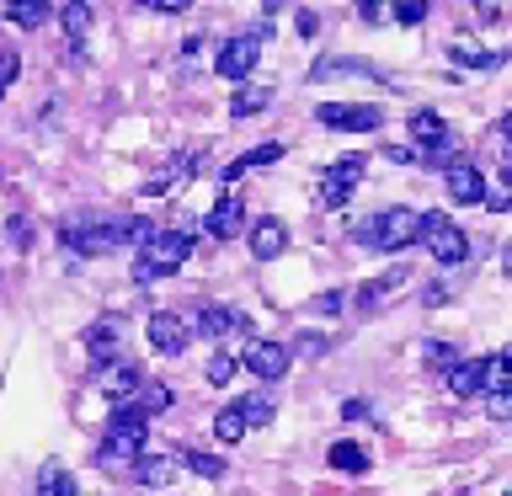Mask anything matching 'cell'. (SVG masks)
<instances>
[{
  "label": "cell",
  "instance_id": "obj_14",
  "mask_svg": "<svg viewBox=\"0 0 512 496\" xmlns=\"http://www.w3.org/2000/svg\"><path fill=\"white\" fill-rule=\"evenodd\" d=\"M86 352H91V358L96 363H118L123 358V326H118V320H96V326L86 331Z\"/></svg>",
  "mask_w": 512,
  "mask_h": 496
},
{
  "label": "cell",
  "instance_id": "obj_13",
  "mask_svg": "<svg viewBox=\"0 0 512 496\" xmlns=\"http://www.w3.org/2000/svg\"><path fill=\"white\" fill-rule=\"evenodd\" d=\"M240 363H246L256 379H283L288 374V347L283 342H251Z\"/></svg>",
  "mask_w": 512,
  "mask_h": 496
},
{
  "label": "cell",
  "instance_id": "obj_12",
  "mask_svg": "<svg viewBox=\"0 0 512 496\" xmlns=\"http://www.w3.org/2000/svg\"><path fill=\"white\" fill-rule=\"evenodd\" d=\"M203 230L214 235V240H230V235H240V230H246V203H240L235 192H224V198H219L214 208H208Z\"/></svg>",
  "mask_w": 512,
  "mask_h": 496
},
{
  "label": "cell",
  "instance_id": "obj_44",
  "mask_svg": "<svg viewBox=\"0 0 512 496\" xmlns=\"http://www.w3.org/2000/svg\"><path fill=\"white\" fill-rule=\"evenodd\" d=\"M480 6V22H496V16H502V0H475Z\"/></svg>",
  "mask_w": 512,
  "mask_h": 496
},
{
  "label": "cell",
  "instance_id": "obj_18",
  "mask_svg": "<svg viewBox=\"0 0 512 496\" xmlns=\"http://www.w3.org/2000/svg\"><path fill=\"white\" fill-rule=\"evenodd\" d=\"M496 390H512V358L507 352L480 358V395H496Z\"/></svg>",
  "mask_w": 512,
  "mask_h": 496
},
{
  "label": "cell",
  "instance_id": "obj_34",
  "mask_svg": "<svg viewBox=\"0 0 512 496\" xmlns=\"http://www.w3.org/2000/svg\"><path fill=\"white\" fill-rule=\"evenodd\" d=\"M203 379H208V384H230V379H235V358H224V352H214V358L203 363Z\"/></svg>",
  "mask_w": 512,
  "mask_h": 496
},
{
  "label": "cell",
  "instance_id": "obj_31",
  "mask_svg": "<svg viewBox=\"0 0 512 496\" xmlns=\"http://www.w3.org/2000/svg\"><path fill=\"white\" fill-rule=\"evenodd\" d=\"M139 395H144V400H139L134 411L144 416V422H150V411H166V406H171V390H166V384H150V379H144V384H139Z\"/></svg>",
  "mask_w": 512,
  "mask_h": 496
},
{
  "label": "cell",
  "instance_id": "obj_17",
  "mask_svg": "<svg viewBox=\"0 0 512 496\" xmlns=\"http://www.w3.org/2000/svg\"><path fill=\"white\" fill-rule=\"evenodd\" d=\"M224 331H246V320H240L235 310H224V304H203L198 310V336L214 342V336H224Z\"/></svg>",
  "mask_w": 512,
  "mask_h": 496
},
{
  "label": "cell",
  "instance_id": "obj_29",
  "mask_svg": "<svg viewBox=\"0 0 512 496\" xmlns=\"http://www.w3.org/2000/svg\"><path fill=\"white\" fill-rule=\"evenodd\" d=\"M235 406H240V416H246V427H267L272 411H278L272 395H246V400H235Z\"/></svg>",
  "mask_w": 512,
  "mask_h": 496
},
{
  "label": "cell",
  "instance_id": "obj_4",
  "mask_svg": "<svg viewBox=\"0 0 512 496\" xmlns=\"http://www.w3.org/2000/svg\"><path fill=\"white\" fill-rule=\"evenodd\" d=\"M416 230H422V214L416 208H384L379 219H368L358 240L374 251H400V246H416Z\"/></svg>",
  "mask_w": 512,
  "mask_h": 496
},
{
  "label": "cell",
  "instance_id": "obj_30",
  "mask_svg": "<svg viewBox=\"0 0 512 496\" xmlns=\"http://www.w3.org/2000/svg\"><path fill=\"white\" fill-rule=\"evenodd\" d=\"M507 54H486V48H475V43H454V64H470V70H496Z\"/></svg>",
  "mask_w": 512,
  "mask_h": 496
},
{
  "label": "cell",
  "instance_id": "obj_43",
  "mask_svg": "<svg viewBox=\"0 0 512 496\" xmlns=\"http://www.w3.org/2000/svg\"><path fill=\"white\" fill-rule=\"evenodd\" d=\"M320 22H315V11H299V38H315Z\"/></svg>",
  "mask_w": 512,
  "mask_h": 496
},
{
  "label": "cell",
  "instance_id": "obj_9",
  "mask_svg": "<svg viewBox=\"0 0 512 496\" xmlns=\"http://www.w3.org/2000/svg\"><path fill=\"white\" fill-rule=\"evenodd\" d=\"M144 379H150V374H144L134 358H118V363H102V374H96V390L123 406L128 395H139V384H144Z\"/></svg>",
  "mask_w": 512,
  "mask_h": 496
},
{
  "label": "cell",
  "instance_id": "obj_16",
  "mask_svg": "<svg viewBox=\"0 0 512 496\" xmlns=\"http://www.w3.org/2000/svg\"><path fill=\"white\" fill-rule=\"evenodd\" d=\"M176 470H182V464H176V454H139V459H134V480H139V486H150V491L171 486Z\"/></svg>",
  "mask_w": 512,
  "mask_h": 496
},
{
  "label": "cell",
  "instance_id": "obj_7",
  "mask_svg": "<svg viewBox=\"0 0 512 496\" xmlns=\"http://www.w3.org/2000/svg\"><path fill=\"white\" fill-rule=\"evenodd\" d=\"M326 128H336V134H374V128L384 123V107H368V102H326L315 112Z\"/></svg>",
  "mask_w": 512,
  "mask_h": 496
},
{
  "label": "cell",
  "instance_id": "obj_10",
  "mask_svg": "<svg viewBox=\"0 0 512 496\" xmlns=\"http://www.w3.org/2000/svg\"><path fill=\"white\" fill-rule=\"evenodd\" d=\"M187 342H192V326H187L176 310H155V315H150V347H155V352L176 358V352H187Z\"/></svg>",
  "mask_w": 512,
  "mask_h": 496
},
{
  "label": "cell",
  "instance_id": "obj_33",
  "mask_svg": "<svg viewBox=\"0 0 512 496\" xmlns=\"http://www.w3.org/2000/svg\"><path fill=\"white\" fill-rule=\"evenodd\" d=\"M64 32H70L75 43H80V38H86V32H91V11L80 6V0H70V11H64Z\"/></svg>",
  "mask_w": 512,
  "mask_h": 496
},
{
  "label": "cell",
  "instance_id": "obj_15",
  "mask_svg": "<svg viewBox=\"0 0 512 496\" xmlns=\"http://www.w3.org/2000/svg\"><path fill=\"white\" fill-rule=\"evenodd\" d=\"M288 251V224L283 219H256L251 224V256L256 262H272V256Z\"/></svg>",
  "mask_w": 512,
  "mask_h": 496
},
{
  "label": "cell",
  "instance_id": "obj_47",
  "mask_svg": "<svg viewBox=\"0 0 512 496\" xmlns=\"http://www.w3.org/2000/svg\"><path fill=\"white\" fill-rule=\"evenodd\" d=\"M262 6H267V11H278V6H283V0H262Z\"/></svg>",
  "mask_w": 512,
  "mask_h": 496
},
{
  "label": "cell",
  "instance_id": "obj_42",
  "mask_svg": "<svg viewBox=\"0 0 512 496\" xmlns=\"http://www.w3.org/2000/svg\"><path fill=\"white\" fill-rule=\"evenodd\" d=\"M384 160H395V166H411L416 150H406V144H390V150H384Z\"/></svg>",
  "mask_w": 512,
  "mask_h": 496
},
{
  "label": "cell",
  "instance_id": "obj_48",
  "mask_svg": "<svg viewBox=\"0 0 512 496\" xmlns=\"http://www.w3.org/2000/svg\"><path fill=\"white\" fill-rule=\"evenodd\" d=\"M80 6H86V0H80Z\"/></svg>",
  "mask_w": 512,
  "mask_h": 496
},
{
  "label": "cell",
  "instance_id": "obj_27",
  "mask_svg": "<svg viewBox=\"0 0 512 496\" xmlns=\"http://www.w3.org/2000/svg\"><path fill=\"white\" fill-rule=\"evenodd\" d=\"M176 464H187V470L203 475V480H219V475H224V459L203 454V448H182V454H176Z\"/></svg>",
  "mask_w": 512,
  "mask_h": 496
},
{
  "label": "cell",
  "instance_id": "obj_46",
  "mask_svg": "<svg viewBox=\"0 0 512 496\" xmlns=\"http://www.w3.org/2000/svg\"><path fill=\"white\" fill-rule=\"evenodd\" d=\"M427 304H448V283H432L427 288Z\"/></svg>",
  "mask_w": 512,
  "mask_h": 496
},
{
  "label": "cell",
  "instance_id": "obj_26",
  "mask_svg": "<svg viewBox=\"0 0 512 496\" xmlns=\"http://www.w3.org/2000/svg\"><path fill=\"white\" fill-rule=\"evenodd\" d=\"M267 102H272L267 86H240L235 102H230V112H235V118H256V112H267Z\"/></svg>",
  "mask_w": 512,
  "mask_h": 496
},
{
  "label": "cell",
  "instance_id": "obj_20",
  "mask_svg": "<svg viewBox=\"0 0 512 496\" xmlns=\"http://www.w3.org/2000/svg\"><path fill=\"white\" fill-rule=\"evenodd\" d=\"M411 139L422 144V150H438V144L448 139V123L438 118V112H411Z\"/></svg>",
  "mask_w": 512,
  "mask_h": 496
},
{
  "label": "cell",
  "instance_id": "obj_23",
  "mask_svg": "<svg viewBox=\"0 0 512 496\" xmlns=\"http://www.w3.org/2000/svg\"><path fill=\"white\" fill-rule=\"evenodd\" d=\"M331 75H374V80H384V70H374L368 59H320L310 80H331Z\"/></svg>",
  "mask_w": 512,
  "mask_h": 496
},
{
  "label": "cell",
  "instance_id": "obj_19",
  "mask_svg": "<svg viewBox=\"0 0 512 496\" xmlns=\"http://www.w3.org/2000/svg\"><path fill=\"white\" fill-rule=\"evenodd\" d=\"M448 390L464 395V400L480 395V358H454L448 363Z\"/></svg>",
  "mask_w": 512,
  "mask_h": 496
},
{
  "label": "cell",
  "instance_id": "obj_39",
  "mask_svg": "<svg viewBox=\"0 0 512 496\" xmlns=\"http://www.w3.org/2000/svg\"><path fill=\"white\" fill-rule=\"evenodd\" d=\"M144 11H160V16H176V11H187L192 0H139Z\"/></svg>",
  "mask_w": 512,
  "mask_h": 496
},
{
  "label": "cell",
  "instance_id": "obj_21",
  "mask_svg": "<svg viewBox=\"0 0 512 496\" xmlns=\"http://www.w3.org/2000/svg\"><path fill=\"white\" fill-rule=\"evenodd\" d=\"M400 283H406V267H395V272H384V278L363 283V294H358V310H379V304L390 299V294H395Z\"/></svg>",
  "mask_w": 512,
  "mask_h": 496
},
{
  "label": "cell",
  "instance_id": "obj_24",
  "mask_svg": "<svg viewBox=\"0 0 512 496\" xmlns=\"http://www.w3.org/2000/svg\"><path fill=\"white\" fill-rule=\"evenodd\" d=\"M272 160H283V144H278V139H272V144H256V150H246L224 176L235 182V176H246V171H256V166H272Z\"/></svg>",
  "mask_w": 512,
  "mask_h": 496
},
{
  "label": "cell",
  "instance_id": "obj_40",
  "mask_svg": "<svg viewBox=\"0 0 512 496\" xmlns=\"http://www.w3.org/2000/svg\"><path fill=\"white\" fill-rule=\"evenodd\" d=\"M486 208H496V214H507L512 208V198H507V187H486V198H480Z\"/></svg>",
  "mask_w": 512,
  "mask_h": 496
},
{
  "label": "cell",
  "instance_id": "obj_22",
  "mask_svg": "<svg viewBox=\"0 0 512 496\" xmlns=\"http://www.w3.org/2000/svg\"><path fill=\"white\" fill-rule=\"evenodd\" d=\"M48 16H54L48 0H6V22H16V27H43Z\"/></svg>",
  "mask_w": 512,
  "mask_h": 496
},
{
  "label": "cell",
  "instance_id": "obj_6",
  "mask_svg": "<svg viewBox=\"0 0 512 496\" xmlns=\"http://www.w3.org/2000/svg\"><path fill=\"white\" fill-rule=\"evenodd\" d=\"M262 38H267V27H256V32H240V38H230L219 48V59H214V70L224 80H246L256 70V59H262Z\"/></svg>",
  "mask_w": 512,
  "mask_h": 496
},
{
  "label": "cell",
  "instance_id": "obj_32",
  "mask_svg": "<svg viewBox=\"0 0 512 496\" xmlns=\"http://www.w3.org/2000/svg\"><path fill=\"white\" fill-rule=\"evenodd\" d=\"M38 496H75V480L59 470V464H48V470L38 475Z\"/></svg>",
  "mask_w": 512,
  "mask_h": 496
},
{
  "label": "cell",
  "instance_id": "obj_5",
  "mask_svg": "<svg viewBox=\"0 0 512 496\" xmlns=\"http://www.w3.org/2000/svg\"><path fill=\"white\" fill-rule=\"evenodd\" d=\"M416 240H422V246L432 251V262H443V267L470 262V235H464L448 214H422V230H416Z\"/></svg>",
  "mask_w": 512,
  "mask_h": 496
},
{
  "label": "cell",
  "instance_id": "obj_11",
  "mask_svg": "<svg viewBox=\"0 0 512 496\" xmlns=\"http://www.w3.org/2000/svg\"><path fill=\"white\" fill-rule=\"evenodd\" d=\"M443 187L454 203H480L486 198V176H480L475 160H454V166H443Z\"/></svg>",
  "mask_w": 512,
  "mask_h": 496
},
{
  "label": "cell",
  "instance_id": "obj_41",
  "mask_svg": "<svg viewBox=\"0 0 512 496\" xmlns=\"http://www.w3.org/2000/svg\"><path fill=\"white\" fill-rule=\"evenodd\" d=\"M11 80H16V54H0V96H6Z\"/></svg>",
  "mask_w": 512,
  "mask_h": 496
},
{
  "label": "cell",
  "instance_id": "obj_36",
  "mask_svg": "<svg viewBox=\"0 0 512 496\" xmlns=\"http://www.w3.org/2000/svg\"><path fill=\"white\" fill-rule=\"evenodd\" d=\"M454 358H459V352L448 347V342H427V347H422V363L438 368V374H448V363H454Z\"/></svg>",
  "mask_w": 512,
  "mask_h": 496
},
{
  "label": "cell",
  "instance_id": "obj_45",
  "mask_svg": "<svg viewBox=\"0 0 512 496\" xmlns=\"http://www.w3.org/2000/svg\"><path fill=\"white\" fill-rule=\"evenodd\" d=\"M358 11H363V22H379V11H384V0H358Z\"/></svg>",
  "mask_w": 512,
  "mask_h": 496
},
{
  "label": "cell",
  "instance_id": "obj_38",
  "mask_svg": "<svg viewBox=\"0 0 512 496\" xmlns=\"http://www.w3.org/2000/svg\"><path fill=\"white\" fill-rule=\"evenodd\" d=\"M342 304H347V288H331V294H320V299L310 304V310H320V315H336Z\"/></svg>",
  "mask_w": 512,
  "mask_h": 496
},
{
  "label": "cell",
  "instance_id": "obj_25",
  "mask_svg": "<svg viewBox=\"0 0 512 496\" xmlns=\"http://www.w3.org/2000/svg\"><path fill=\"white\" fill-rule=\"evenodd\" d=\"M331 470H342V475H363L368 470V454H363V448L358 443H331Z\"/></svg>",
  "mask_w": 512,
  "mask_h": 496
},
{
  "label": "cell",
  "instance_id": "obj_2",
  "mask_svg": "<svg viewBox=\"0 0 512 496\" xmlns=\"http://www.w3.org/2000/svg\"><path fill=\"white\" fill-rule=\"evenodd\" d=\"M192 256V235L187 230H155L150 240L139 246V262H134V278L139 283H155V278H171Z\"/></svg>",
  "mask_w": 512,
  "mask_h": 496
},
{
  "label": "cell",
  "instance_id": "obj_28",
  "mask_svg": "<svg viewBox=\"0 0 512 496\" xmlns=\"http://www.w3.org/2000/svg\"><path fill=\"white\" fill-rule=\"evenodd\" d=\"M214 432H219V443H240V438H246V416H240V406H224L219 416H214Z\"/></svg>",
  "mask_w": 512,
  "mask_h": 496
},
{
  "label": "cell",
  "instance_id": "obj_8",
  "mask_svg": "<svg viewBox=\"0 0 512 496\" xmlns=\"http://www.w3.org/2000/svg\"><path fill=\"white\" fill-rule=\"evenodd\" d=\"M358 182H363V155H342L326 176H320V187H315L320 208H342L352 192H358Z\"/></svg>",
  "mask_w": 512,
  "mask_h": 496
},
{
  "label": "cell",
  "instance_id": "obj_3",
  "mask_svg": "<svg viewBox=\"0 0 512 496\" xmlns=\"http://www.w3.org/2000/svg\"><path fill=\"white\" fill-rule=\"evenodd\" d=\"M64 246L75 256H107L128 246V219H70L64 224Z\"/></svg>",
  "mask_w": 512,
  "mask_h": 496
},
{
  "label": "cell",
  "instance_id": "obj_1",
  "mask_svg": "<svg viewBox=\"0 0 512 496\" xmlns=\"http://www.w3.org/2000/svg\"><path fill=\"white\" fill-rule=\"evenodd\" d=\"M144 432H150V422H144L134 406H118L112 422H107V432H102L96 464H102V470H134V459L144 454Z\"/></svg>",
  "mask_w": 512,
  "mask_h": 496
},
{
  "label": "cell",
  "instance_id": "obj_35",
  "mask_svg": "<svg viewBox=\"0 0 512 496\" xmlns=\"http://www.w3.org/2000/svg\"><path fill=\"white\" fill-rule=\"evenodd\" d=\"M427 6H432V0H395V22L400 27H422Z\"/></svg>",
  "mask_w": 512,
  "mask_h": 496
},
{
  "label": "cell",
  "instance_id": "obj_37",
  "mask_svg": "<svg viewBox=\"0 0 512 496\" xmlns=\"http://www.w3.org/2000/svg\"><path fill=\"white\" fill-rule=\"evenodd\" d=\"M486 416H491V422H507V416H512V390L486 395Z\"/></svg>",
  "mask_w": 512,
  "mask_h": 496
}]
</instances>
